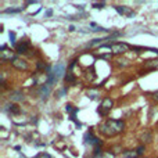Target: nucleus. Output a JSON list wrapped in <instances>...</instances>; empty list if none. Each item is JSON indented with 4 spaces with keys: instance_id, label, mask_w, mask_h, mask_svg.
Segmentation results:
<instances>
[{
    "instance_id": "obj_1",
    "label": "nucleus",
    "mask_w": 158,
    "mask_h": 158,
    "mask_svg": "<svg viewBox=\"0 0 158 158\" xmlns=\"http://www.w3.org/2000/svg\"><path fill=\"white\" fill-rule=\"evenodd\" d=\"M125 128V123L123 121L119 119H107L103 125L100 126V132L104 136L110 137V136H115V135L121 133Z\"/></svg>"
},
{
    "instance_id": "obj_2",
    "label": "nucleus",
    "mask_w": 158,
    "mask_h": 158,
    "mask_svg": "<svg viewBox=\"0 0 158 158\" xmlns=\"http://www.w3.org/2000/svg\"><path fill=\"white\" fill-rule=\"evenodd\" d=\"M100 47H108L110 50H112V53L115 54H121V53H125L129 49V46L126 43H112V44H101Z\"/></svg>"
},
{
    "instance_id": "obj_3",
    "label": "nucleus",
    "mask_w": 158,
    "mask_h": 158,
    "mask_svg": "<svg viewBox=\"0 0 158 158\" xmlns=\"http://www.w3.org/2000/svg\"><path fill=\"white\" fill-rule=\"evenodd\" d=\"M112 106H114V103H112L111 98H104L103 103H101V106L97 108V112L101 115V117H106L107 114H108V111L112 108Z\"/></svg>"
},
{
    "instance_id": "obj_4",
    "label": "nucleus",
    "mask_w": 158,
    "mask_h": 158,
    "mask_svg": "<svg viewBox=\"0 0 158 158\" xmlns=\"http://www.w3.org/2000/svg\"><path fill=\"white\" fill-rule=\"evenodd\" d=\"M53 85H54V83L46 81V83H43V86L39 89V96H40L43 100H46V98L50 96V93H52V89H53Z\"/></svg>"
},
{
    "instance_id": "obj_5",
    "label": "nucleus",
    "mask_w": 158,
    "mask_h": 158,
    "mask_svg": "<svg viewBox=\"0 0 158 158\" xmlns=\"http://www.w3.org/2000/svg\"><path fill=\"white\" fill-rule=\"evenodd\" d=\"M85 143L86 144H90V146H94V147H100L101 146V140H98L97 137L93 135V132H87L86 135H85Z\"/></svg>"
},
{
    "instance_id": "obj_6",
    "label": "nucleus",
    "mask_w": 158,
    "mask_h": 158,
    "mask_svg": "<svg viewBox=\"0 0 158 158\" xmlns=\"http://www.w3.org/2000/svg\"><path fill=\"white\" fill-rule=\"evenodd\" d=\"M0 58L2 60H8V61H11V60H15V56H14V53L11 52V50H8L7 49V46H2V49H0Z\"/></svg>"
},
{
    "instance_id": "obj_7",
    "label": "nucleus",
    "mask_w": 158,
    "mask_h": 158,
    "mask_svg": "<svg viewBox=\"0 0 158 158\" xmlns=\"http://www.w3.org/2000/svg\"><path fill=\"white\" fill-rule=\"evenodd\" d=\"M29 47H31L29 42H28V40H22L21 43H17L15 50H17V53H19V54H24V53H28Z\"/></svg>"
},
{
    "instance_id": "obj_8",
    "label": "nucleus",
    "mask_w": 158,
    "mask_h": 158,
    "mask_svg": "<svg viewBox=\"0 0 158 158\" xmlns=\"http://www.w3.org/2000/svg\"><path fill=\"white\" fill-rule=\"evenodd\" d=\"M63 74H65V64H64V63L56 64V67L53 68V75L58 79Z\"/></svg>"
},
{
    "instance_id": "obj_9",
    "label": "nucleus",
    "mask_w": 158,
    "mask_h": 158,
    "mask_svg": "<svg viewBox=\"0 0 158 158\" xmlns=\"http://www.w3.org/2000/svg\"><path fill=\"white\" fill-rule=\"evenodd\" d=\"M8 97H10L11 101H22L25 98V96H24V93H22L21 90H14V92L10 93Z\"/></svg>"
},
{
    "instance_id": "obj_10",
    "label": "nucleus",
    "mask_w": 158,
    "mask_h": 158,
    "mask_svg": "<svg viewBox=\"0 0 158 158\" xmlns=\"http://www.w3.org/2000/svg\"><path fill=\"white\" fill-rule=\"evenodd\" d=\"M117 11L119 14H122V15H126V17H132L133 15V11L131 10L129 7H126V6H117Z\"/></svg>"
},
{
    "instance_id": "obj_11",
    "label": "nucleus",
    "mask_w": 158,
    "mask_h": 158,
    "mask_svg": "<svg viewBox=\"0 0 158 158\" xmlns=\"http://www.w3.org/2000/svg\"><path fill=\"white\" fill-rule=\"evenodd\" d=\"M13 65L17 69H19V71H22V69H27V68H28V64H27V61H24V60H19V58H15V60L13 61Z\"/></svg>"
},
{
    "instance_id": "obj_12",
    "label": "nucleus",
    "mask_w": 158,
    "mask_h": 158,
    "mask_svg": "<svg viewBox=\"0 0 158 158\" xmlns=\"http://www.w3.org/2000/svg\"><path fill=\"white\" fill-rule=\"evenodd\" d=\"M8 107H10L8 110H10V112H11L13 115H18L19 112H21V108H19L17 104H11V106H8Z\"/></svg>"
},
{
    "instance_id": "obj_13",
    "label": "nucleus",
    "mask_w": 158,
    "mask_h": 158,
    "mask_svg": "<svg viewBox=\"0 0 158 158\" xmlns=\"http://www.w3.org/2000/svg\"><path fill=\"white\" fill-rule=\"evenodd\" d=\"M157 65H158V60H150V61H147V63H144V67L147 69H153V68H156Z\"/></svg>"
},
{
    "instance_id": "obj_14",
    "label": "nucleus",
    "mask_w": 158,
    "mask_h": 158,
    "mask_svg": "<svg viewBox=\"0 0 158 158\" xmlns=\"http://www.w3.org/2000/svg\"><path fill=\"white\" fill-rule=\"evenodd\" d=\"M122 157L123 158H137L139 156H137L136 151H131V150H129V151H125V153L122 154Z\"/></svg>"
},
{
    "instance_id": "obj_15",
    "label": "nucleus",
    "mask_w": 158,
    "mask_h": 158,
    "mask_svg": "<svg viewBox=\"0 0 158 158\" xmlns=\"http://www.w3.org/2000/svg\"><path fill=\"white\" fill-rule=\"evenodd\" d=\"M65 82H67V83H71V85L75 83V77L71 74V72H67V75H65Z\"/></svg>"
},
{
    "instance_id": "obj_16",
    "label": "nucleus",
    "mask_w": 158,
    "mask_h": 158,
    "mask_svg": "<svg viewBox=\"0 0 158 158\" xmlns=\"http://www.w3.org/2000/svg\"><path fill=\"white\" fill-rule=\"evenodd\" d=\"M36 68H38V71H43L44 68H49V67L46 65V63H43V61H38V63H36Z\"/></svg>"
},
{
    "instance_id": "obj_17",
    "label": "nucleus",
    "mask_w": 158,
    "mask_h": 158,
    "mask_svg": "<svg viewBox=\"0 0 158 158\" xmlns=\"http://www.w3.org/2000/svg\"><path fill=\"white\" fill-rule=\"evenodd\" d=\"M101 158H115V154L111 153V151H104L101 154Z\"/></svg>"
},
{
    "instance_id": "obj_18",
    "label": "nucleus",
    "mask_w": 158,
    "mask_h": 158,
    "mask_svg": "<svg viewBox=\"0 0 158 158\" xmlns=\"http://www.w3.org/2000/svg\"><path fill=\"white\" fill-rule=\"evenodd\" d=\"M142 140H143V142H150V140H151V135L148 133V132L143 133V135H142Z\"/></svg>"
},
{
    "instance_id": "obj_19",
    "label": "nucleus",
    "mask_w": 158,
    "mask_h": 158,
    "mask_svg": "<svg viewBox=\"0 0 158 158\" xmlns=\"http://www.w3.org/2000/svg\"><path fill=\"white\" fill-rule=\"evenodd\" d=\"M144 151H146V147L144 146H139V147L136 148V153H137V156H143V154H144Z\"/></svg>"
},
{
    "instance_id": "obj_20",
    "label": "nucleus",
    "mask_w": 158,
    "mask_h": 158,
    "mask_svg": "<svg viewBox=\"0 0 158 158\" xmlns=\"http://www.w3.org/2000/svg\"><path fill=\"white\" fill-rule=\"evenodd\" d=\"M22 8H24V7H21V8H7V10H6L4 13H6V14H10V13H19V11H21Z\"/></svg>"
},
{
    "instance_id": "obj_21",
    "label": "nucleus",
    "mask_w": 158,
    "mask_h": 158,
    "mask_svg": "<svg viewBox=\"0 0 158 158\" xmlns=\"http://www.w3.org/2000/svg\"><path fill=\"white\" fill-rule=\"evenodd\" d=\"M10 42H11L13 46H17V43H15V32H10Z\"/></svg>"
},
{
    "instance_id": "obj_22",
    "label": "nucleus",
    "mask_w": 158,
    "mask_h": 158,
    "mask_svg": "<svg viewBox=\"0 0 158 158\" xmlns=\"http://www.w3.org/2000/svg\"><path fill=\"white\" fill-rule=\"evenodd\" d=\"M35 158H52V156H50V154H47V153H40L38 157H35Z\"/></svg>"
},
{
    "instance_id": "obj_23",
    "label": "nucleus",
    "mask_w": 158,
    "mask_h": 158,
    "mask_svg": "<svg viewBox=\"0 0 158 158\" xmlns=\"http://www.w3.org/2000/svg\"><path fill=\"white\" fill-rule=\"evenodd\" d=\"M93 7H94V8H103L104 7V3H94V4H93Z\"/></svg>"
},
{
    "instance_id": "obj_24",
    "label": "nucleus",
    "mask_w": 158,
    "mask_h": 158,
    "mask_svg": "<svg viewBox=\"0 0 158 158\" xmlns=\"http://www.w3.org/2000/svg\"><path fill=\"white\" fill-rule=\"evenodd\" d=\"M65 111L67 112H72V111H74V108H72L71 104H67V106H65Z\"/></svg>"
},
{
    "instance_id": "obj_25",
    "label": "nucleus",
    "mask_w": 158,
    "mask_h": 158,
    "mask_svg": "<svg viewBox=\"0 0 158 158\" xmlns=\"http://www.w3.org/2000/svg\"><path fill=\"white\" fill-rule=\"evenodd\" d=\"M67 92V87H64V89H61L60 92H58V97H63V94Z\"/></svg>"
},
{
    "instance_id": "obj_26",
    "label": "nucleus",
    "mask_w": 158,
    "mask_h": 158,
    "mask_svg": "<svg viewBox=\"0 0 158 158\" xmlns=\"http://www.w3.org/2000/svg\"><path fill=\"white\" fill-rule=\"evenodd\" d=\"M153 97H154V100H157V101H158V90L153 93Z\"/></svg>"
},
{
    "instance_id": "obj_27",
    "label": "nucleus",
    "mask_w": 158,
    "mask_h": 158,
    "mask_svg": "<svg viewBox=\"0 0 158 158\" xmlns=\"http://www.w3.org/2000/svg\"><path fill=\"white\" fill-rule=\"evenodd\" d=\"M75 63H77V61H71V64H69V69H72V68H74V67H75Z\"/></svg>"
},
{
    "instance_id": "obj_28",
    "label": "nucleus",
    "mask_w": 158,
    "mask_h": 158,
    "mask_svg": "<svg viewBox=\"0 0 158 158\" xmlns=\"http://www.w3.org/2000/svg\"><path fill=\"white\" fill-rule=\"evenodd\" d=\"M52 14H53V11H52V10H47V13H46V15H47V17H52Z\"/></svg>"
}]
</instances>
